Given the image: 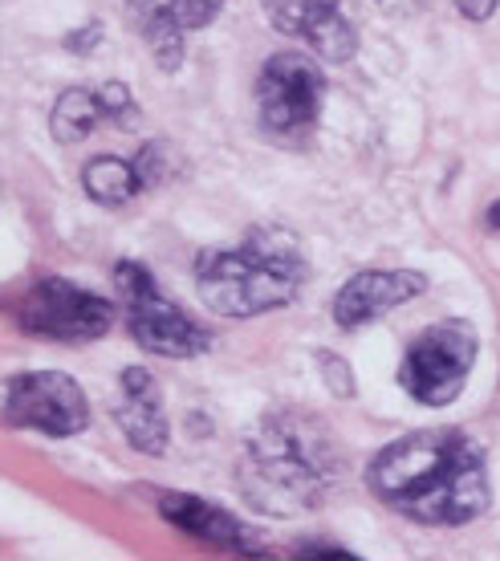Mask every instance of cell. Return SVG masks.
Masks as SVG:
<instances>
[{"mask_svg":"<svg viewBox=\"0 0 500 561\" xmlns=\"http://www.w3.org/2000/svg\"><path fill=\"white\" fill-rule=\"evenodd\" d=\"M366 489L390 513L431 529L473 525L492 505L488 456L480 439L459 427H423L390 439L366 463Z\"/></svg>","mask_w":500,"mask_h":561,"instance_id":"1","label":"cell"},{"mask_svg":"<svg viewBox=\"0 0 500 561\" xmlns=\"http://www.w3.org/2000/svg\"><path fill=\"white\" fill-rule=\"evenodd\" d=\"M240 492L264 517H302L330 501L342 480V456L318 415H264L240 444Z\"/></svg>","mask_w":500,"mask_h":561,"instance_id":"2","label":"cell"},{"mask_svg":"<svg viewBox=\"0 0 500 561\" xmlns=\"http://www.w3.org/2000/svg\"><path fill=\"white\" fill-rule=\"evenodd\" d=\"M195 294L216 318H261L285 309L306 289L309 265L293 232L273 225L252 228L232 249H208L195 256Z\"/></svg>","mask_w":500,"mask_h":561,"instance_id":"3","label":"cell"},{"mask_svg":"<svg viewBox=\"0 0 500 561\" xmlns=\"http://www.w3.org/2000/svg\"><path fill=\"white\" fill-rule=\"evenodd\" d=\"M114 289L123 297L126 334L135 337L147 354L180 363V358H200V354L212 351L208 325H200L192 313H183L139 261H118L114 265Z\"/></svg>","mask_w":500,"mask_h":561,"instance_id":"4","label":"cell"},{"mask_svg":"<svg viewBox=\"0 0 500 561\" xmlns=\"http://www.w3.org/2000/svg\"><path fill=\"white\" fill-rule=\"evenodd\" d=\"M326 73L306 54H273L257 78V127L277 147H302L318 130Z\"/></svg>","mask_w":500,"mask_h":561,"instance_id":"5","label":"cell"},{"mask_svg":"<svg viewBox=\"0 0 500 561\" xmlns=\"http://www.w3.org/2000/svg\"><path fill=\"white\" fill-rule=\"evenodd\" d=\"M480 337L464 318H447L428 330H419L399 363V387H404L419 408H452L473 375Z\"/></svg>","mask_w":500,"mask_h":561,"instance_id":"6","label":"cell"},{"mask_svg":"<svg viewBox=\"0 0 500 561\" xmlns=\"http://www.w3.org/2000/svg\"><path fill=\"white\" fill-rule=\"evenodd\" d=\"M16 325L29 337H42V342H98L102 334H111L114 325V306L102 294H90L86 285L66 277L37 280L21 306H16Z\"/></svg>","mask_w":500,"mask_h":561,"instance_id":"7","label":"cell"},{"mask_svg":"<svg viewBox=\"0 0 500 561\" xmlns=\"http://www.w3.org/2000/svg\"><path fill=\"white\" fill-rule=\"evenodd\" d=\"M0 420L16 432H37L49 439H70L90 427V399L66 370H29L4 391Z\"/></svg>","mask_w":500,"mask_h":561,"instance_id":"8","label":"cell"},{"mask_svg":"<svg viewBox=\"0 0 500 561\" xmlns=\"http://www.w3.org/2000/svg\"><path fill=\"white\" fill-rule=\"evenodd\" d=\"M261 13L277 33L302 42L321 61L342 66L359 54V33L342 13V0H261Z\"/></svg>","mask_w":500,"mask_h":561,"instance_id":"9","label":"cell"},{"mask_svg":"<svg viewBox=\"0 0 500 561\" xmlns=\"http://www.w3.org/2000/svg\"><path fill=\"white\" fill-rule=\"evenodd\" d=\"M423 294H428V277L416 268H366L338 289L333 322L342 330H362V325H375L378 318H387Z\"/></svg>","mask_w":500,"mask_h":561,"instance_id":"10","label":"cell"},{"mask_svg":"<svg viewBox=\"0 0 500 561\" xmlns=\"http://www.w3.org/2000/svg\"><path fill=\"white\" fill-rule=\"evenodd\" d=\"M159 513H163L167 525H175L180 534L195 537V541H204V546H212V549L245 553V558H261L264 553V541L252 525L232 517L228 508L200 501V496H188V492H163V496H159Z\"/></svg>","mask_w":500,"mask_h":561,"instance_id":"11","label":"cell"},{"mask_svg":"<svg viewBox=\"0 0 500 561\" xmlns=\"http://www.w3.org/2000/svg\"><path fill=\"white\" fill-rule=\"evenodd\" d=\"M118 432L139 456H163L171 444V423H167L163 391L147 366H126L118 375V408H114Z\"/></svg>","mask_w":500,"mask_h":561,"instance_id":"12","label":"cell"},{"mask_svg":"<svg viewBox=\"0 0 500 561\" xmlns=\"http://www.w3.org/2000/svg\"><path fill=\"white\" fill-rule=\"evenodd\" d=\"M98 123H118L123 130H130L139 123V106L130 99V90L118 82L106 85H70L61 99L54 102V114H49V130H54L57 142H82Z\"/></svg>","mask_w":500,"mask_h":561,"instance_id":"13","label":"cell"},{"mask_svg":"<svg viewBox=\"0 0 500 561\" xmlns=\"http://www.w3.org/2000/svg\"><path fill=\"white\" fill-rule=\"evenodd\" d=\"M224 4L228 0H143L139 25H143V42L155 54V61L167 73L180 70L188 33L208 28L224 13Z\"/></svg>","mask_w":500,"mask_h":561,"instance_id":"14","label":"cell"},{"mask_svg":"<svg viewBox=\"0 0 500 561\" xmlns=\"http://www.w3.org/2000/svg\"><path fill=\"white\" fill-rule=\"evenodd\" d=\"M82 192L98 208H126L130 199L147 192L139 159H118V154H98L82 168Z\"/></svg>","mask_w":500,"mask_h":561,"instance_id":"15","label":"cell"},{"mask_svg":"<svg viewBox=\"0 0 500 561\" xmlns=\"http://www.w3.org/2000/svg\"><path fill=\"white\" fill-rule=\"evenodd\" d=\"M321 366H326V379H330V391L342 394V399H350L354 394V375H350L342 363H333L330 354H321Z\"/></svg>","mask_w":500,"mask_h":561,"instance_id":"16","label":"cell"},{"mask_svg":"<svg viewBox=\"0 0 500 561\" xmlns=\"http://www.w3.org/2000/svg\"><path fill=\"white\" fill-rule=\"evenodd\" d=\"M459 16H468L473 25H485V21H492V13H497V0H456Z\"/></svg>","mask_w":500,"mask_h":561,"instance_id":"17","label":"cell"},{"mask_svg":"<svg viewBox=\"0 0 500 561\" xmlns=\"http://www.w3.org/2000/svg\"><path fill=\"white\" fill-rule=\"evenodd\" d=\"M383 13H390V16H416V13H423L431 0H375Z\"/></svg>","mask_w":500,"mask_h":561,"instance_id":"18","label":"cell"},{"mask_svg":"<svg viewBox=\"0 0 500 561\" xmlns=\"http://www.w3.org/2000/svg\"><path fill=\"white\" fill-rule=\"evenodd\" d=\"M485 225L492 228V232H497L500 228V204H492V208H488V216H485Z\"/></svg>","mask_w":500,"mask_h":561,"instance_id":"19","label":"cell"}]
</instances>
